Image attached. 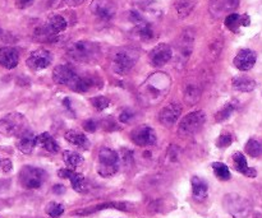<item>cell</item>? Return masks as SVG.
<instances>
[{
	"mask_svg": "<svg viewBox=\"0 0 262 218\" xmlns=\"http://www.w3.org/2000/svg\"><path fill=\"white\" fill-rule=\"evenodd\" d=\"M224 208L234 218H246L252 211L250 201L238 194H228L224 197Z\"/></svg>",
	"mask_w": 262,
	"mask_h": 218,
	"instance_id": "cell-5",
	"label": "cell"
},
{
	"mask_svg": "<svg viewBox=\"0 0 262 218\" xmlns=\"http://www.w3.org/2000/svg\"><path fill=\"white\" fill-rule=\"evenodd\" d=\"M36 146V137H33L32 133L26 132L19 137V140L17 143V148L25 155H30L32 153L33 148Z\"/></svg>",
	"mask_w": 262,
	"mask_h": 218,
	"instance_id": "cell-24",
	"label": "cell"
},
{
	"mask_svg": "<svg viewBox=\"0 0 262 218\" xmlns=\"http://www.w3.org/2000/svg\"><path fill=\"white\" fill-rule=\"evenodd\" d=\"M130 139L136 146H140V147L154 146L156 143L155 130L147 125H141L130 133Z\"/></svg>",
	"mask_w": 262,
	"mask_h": 218,
	"instance_id": "cell-10",
	"label": "cell"
},
{
	"mask_svg": "<svg viewBox=\"0 0 262 218\" xmlns=\"http://www.w3.org/2000/svg\"><path fill=\"white\" fill-rule=\"evenodd\" d=\"M133 117H135V112L130 111V110H125V111H123L120 114L119 120L122 123H124V124H128V123H130V120H133Z\"/></svg>",
	"mask_w": 262,
	"mask_h": 218,
	"instance_id": "cell-38",
	"label": "cell"
},
{
	"mask_svg": "<svg viewBox=\"0 0 262 218\" xmlns=\"http://www.w3.org/2000/svg\"><path fill=\"white\" fill-rule=\"evenodd\" d=\"M233 163H234V168L241 173L242 175L247 176V178H256L257 176V171L256 168L248 167L247 160H246L245 155L241 152H235L233 155Z\"/></svg>",
	"mask_w": 262,
	"mask_h": 218,
	"instance_id": "cell-19",
	"label": "cell"
},
{
	"mask_svg": "<svg viewBox=\"0 0 262 218\" xmlns=\"http://www.w3.org/2000/svg\"><path fill=\"white\" fill-rule=\"evenodd\" d=\"M105 208H117V209H122V211H127L128 204L125 203H104L100 204V206L94 207V208H89V209H81V211L76 212V214H79V216H86V214H91L94 212L101 211V209Z\"/></svg>",
	"mask_w": 262,
	"mask_h": 218,
	"instance_id": "cell-28",
	"label": "cell"
},
{
	"mask_svg": "<svg viewBox=\"0 0 262 218\" xmlns=\"http://www.w3.org/2000/svg\"><path fill=\"white\" fill-rule=\"evenodd\" d=\"M46 179V173L42 168L33 167V166H25L19 173V181L23 188L26 189H38L43 184Z\"/></svg>",
	"mask_w": 262,
	"mask_h": 218,
	"instance_id": "cell-7",
	"label": "cell"
},
{
	"mask_svg": "<svg viewBox=\"0 0 262 218\" xmlns=\"http://www.w3.org/2000/svg\"><path fill=\"white\" fill-rule=\"evenodd\" d=\"M235 109H237V105L233 104V102H229V104L225 105L222 110H219V111L216 112L215 119H216V122L219 123L225 122V120H228L230 116H232L233 112L235 111Z\"/></svg>",
	"mask_w": 262,
	"mask_h": 218,
	"instance_id": "cell-33",
	"label": "cell"
},
{
	"mask_svg": "<svg viewBox=\"0 0 262 218\" xmlns=\"http://www.w3.org/2000/svg\"><path fill=\"white\" fill-rule=\"evenodd\" d=\"M0 166H2V170L4 171V173H9L10 170H12V162H10L9 160H4L0 162Z\"/></svg>",
	"mask_w": 262,
	"mask_h": 218,
	"instance_id": "cell-41",
	"label": "cell"
},
{
	"mask_svg": "<svg viewBox=\"0 0 262 218\" xmlns=\"http://www.w3.org/2000/svg\"><path fill=\"white\" fill-rule=\"evenodd\" d=\"M90 102H91L92 106L95 107L96 110H99V111H102V110L107 109L110 105V101L106 99V97L104 96H96V97H92L91 100H90Z\"/></svg>",
	"mask_w": 262,
	"mask_h": 218,
	"instance_id": "cell-36",
	"label": "cell"
},
{
	"mask_svg": "<svg viewBox=\"0 0 262 218\" xmlns=\"http://www.w3.org/2000/svg\"><path fill=\"white\" fill-rule=\"evenodd\" d=\"M192 47H193V36L184 32L181 36V41L178 42V60L181 61V59H183L186 61L191 55Z\"/></svg>",
	"mask_w": 262,
	"mask_h": 218,
	"instance_id": "cell-21",
	"label": "cell"
},
{
	"mask_svg": "<svg viewBox=\"0 0 262 218\" xmlns=\"http://www.w3.org/2000/svg\"><path fill=\"white\" fill-rule=\"evenodd\" d=\"M182 114V106L179 104H170L164 107L159 115V120L165 128H171Z\"/></svg>",
	"mask_w": 262,
	"mask_h": 218,
	"instance_id": "cell-14",
	"label": "cell"
},
{
	"mask_svg": "<svg viewBox=\"0 0 262 218\" xmlns=\"http://www.w3.org/2000/svg\"><path fill=\"white\" fill-rule=\"evenodd\" d=\"M83 128L86 132H90V133H94L96 132L97 129V123L95 122V120H86V122L83 123Z\"/></svg>",
	"mask_w": 262,
	"mask_h": 218,
	"instance_id": "cell-39",
	"label": "cell"
},
{
	"mask_svg": "<svg viewBox=\"0 0 262 218\" xmlns=\"http://www.w3.org/2000/svg\"><path fill=\"white\" fill-rule=\"evenodd\" d=\"M232 86L238 92H252L256 88V82L247 76H238L233 78Z\"/></svg>",
	"mask_w": 262,
	"mask_h": 218,
	"instance_id": "cell-23",
	"label": "cell"
},
{
	"mask_svg": "<svg viewBox=\"0 0 262 218\" xmlns=\"http://www.w3.org/2000/svg\"><path fill=\"white\" fill-rule=\"evenodd\" d=\"M90 9L100 19L110 20L117 13V5L112 0H92Z\"/></svg>",
	"mask_w": 262,
	"mask_h": 218,
	"instance_id": "cell-11",
	"label": "cell"
},
{
	"mask_svg": "<svg viewBox=\"0 0 262 218\" xmlns=\"http://www.w3.org/2000/svg\"><path fill=\"white\" fill-rule=\"evenodd\" d=\"M53 191L55 194H63L64 191H66V188H64L63 185H55L53 188Z\"/></svg>",
	"mask_w": 262,
	"mask_h": 218,
	"instance_id": "cell-43",
	"label": "cell"
},
{
	"mask_svg": "<svg viewBox=\"0 0 262 218\" xmlns=\"http://www.w3.org/2000/svg\"><path fill=\"white\" fill-rule=\"evenodd\" d=\"M206 123V115L204 111H194L186 115L179 123L178 133L182 137H189L193 135L201 129Z\"/></svg>",
	"mask_w": 262,
	"mask_h": 218,
	"instance_id": "cell-6",
	"label": "cell"
},
{
	"mask_svg": "<svg viewBox=\"0 0 262 218\" xmlns=\"http://www.w3.org/2000/svg\"><path fill=\"white\" fill-rule=\"evenodd\" d=\"M256 60H257V54L255 51L251 50V49H243V50H241L235 55L233 63H234L237 69H239L242 71H247L251 70L255 66Z\"/></svg>",
	"mask_w": 262,
	"mask_h": 218,
	"instance_id": "cell-13",
	"label": "cell"
},
{
	"mask_svg": "<svg viewBox=\"0 0 262 218\" xmlns=\"http://www.w3.org/2000/svg\"><path fill=\"white\" fill-rule=\"evenodd\" d=\"M19 61V54L17 49L5 46L0 49V65L4 66L5 69H13L18 65Z\"/></svg>",
	"mask_w": 262,
	"mask_h": 218,
	"instance_id": "cell-16",
	"label": "cell"
},
{
	"mask_svg": "<svg viewBox=\"0 0 262 218\" xmlns=\"http://www.w3.org/2000/svg\"><path fill=\"white\" fill-rule=\"evenodd\" d=\"M84 0H64L67 5H71V7H77V5L82 4Z\"/></svg>",
	"mask_w": 262,
	"mask_h": 218,
	"instance_id": "cell-42",
	"label": "cell"
},
{
	"mask_svg": "<svg viewBox=\"0 0 262 218\" xmlns=\"http://www.w3.org/2000/svg\"><path fill=\"white\" fill-rule=\"evenodd\" d=\"M0 162H2V161H0Z\"/></svg>",
	"mask_w": 262,
	"mask_h": 218,
	"instance_id": "cell-44",
	"label": "cell"
},
{
	"mask_svg": "<svg viewBox=\"0 0 262 218\" xmlns=\"http://www.w3.org/2000/svg\"><path fill=\"white\" fill-rule=\"evenodd\" d=\"M136 32H137L138 37L142 38V40H145V41L151 40V38L154 37L152 27H151L150 23L145 19H143L142 22H140L136 25Z\"/></svg>",
	"mask_w": 262,
	"mask_h": 218,
	"instance_id": "cell-29",
	"label": "cell"
},
{
	"mask_svg": "<svg viewBox=\"0 0 262 218\" xmlns=\"http://www.w3.org/2000/svg\"><path fill=\"white\" fill-rule=\"evenodd\" d=\"M45 211L51 218H58L64 213V207L61 204L55 203V202H51V203H49L46 206Z\"/></svg>",
	"mask_w": 262,
	"mask_h": 218,
	"instance_id": "cell-35",
	"label": "cell"
},
{
	"mask_svg": "<svg viewBox=\"0 0 262 218\" xmlns=\"http://www.w3.org/2000/svg\"><path fill=\"white\" fill-rule=\"evenodd\" d=\"M138 60V53L135 49L123 47L114 54L112 60V69L119 76H125L136 65Z\"/></svg>",
	"mask_w": 262,
	"mask_h": 218,
	"instance_id": "cell-3",
	"label": "cell"
},
{
	"mask_svg": "<svg viewBox=\"0 0 262 218\" xmlns=\"http://www.w3.org/2000/svg\"><path fill=\"white\" fill-rule=\"evenodd\" d=\"M225 26H227L228 30H230L232 32H238L239 28L242 27H248L251 25V18L248 14H237V13H230L227 15L224 20Z\"/></svg>",
	"mask_w": 262,
	"mask_h": 218,
	"instance_id": "cell-18",
	"label": "cell"
},
{
	"mask_svg": "<svg viewBox=\"0 0 262 218\" xmlns=\"http://www.w3.org/2000/svg\"><path fill=\"white\" fill-rule=\"evenodd\" d=\"M67 27H68V23H67L66 18L61 17V15H53L46 22V25L37 31L38 37L41 38L43 36L46 40H49V38L54 37V36L59 35L63 31H66Z\"/></svg>",
	"mask_w": 262,
	"mask_h": 218,
	"instance_id": "cell-9",
	"label": "cell"
},
{
	"mask_svg": "<svg viewBox=\"0 0 262 218\" xmlns=\"http://www.w3.org/2000/svg\"><path fill=\"white\" fill-rule=\"evenodd\" d=\"M238 5H239V0H212L210 5V12L214 17H220L234 10Z\"/></svg>",
	"mask_w": 262,
	"mask_h": 218,
	"instance_id": "cell-17",
	"label": "cell"
},
{
	"mask_svg": "<svg viewBox=\"0 0 262 218\" xmlns=\"http://www.w3.org/2000/svg\"><path fill=\"white\" fill-rule=\"evenodd\" d=\"M232 142H233L232 135L228 134V133H223V134L220 135L219 138H217L216 146L219 148H227V147H229L230 144H232Z\"/></svg>",
	"mask_w": 262,
	"mask_h": 218,
	"instance_id": "cell-37",
	"label": "cell"
},
{
	"mask_svg": "<svg viewBox=\"0 0 262 218\" xmlns=\"http://www.w3.org/2000/svg\"><path fill=\"white\" fill-rule=\"evenodd\" d=\"M67 54L69 58L79 63H91L99 58L100 47L91 41L82 40L72 43L67 50Z\"/></svg>",
	"mask_w": 262,
	"mask_h": 218,
	"instance_id": "cell-1",
	"label": "cell"
},
{
	"mask_svg": "<svg viewBox=\"0 0 262 218\" xmlns=\"http://www.w3.org/2000/svg\"><path fill=\"white\" fill-rule=\"evenodd\" d=\"M173 56V50L168 43H159L148 54V59L152 66L160 68L168 64Z\"/></svg>",
	"mask_w": 262,
	"mask_h": 218,
	"instance_id": "cell-12",
	"label": "cell"
},
{
	"mask_svg": "<svg viewBox=\"0 0 262 218\" xmlns=\"http://www.w3.org/2000/svg\"><path fill=\"white\" fill-rule=\"evenodd\" d=\"M192 184V193L196 199H204L206 198L207 190H209V186H207L206 181L200 179L199 176H193L191 180Z\"/></svg>",
	"mask_w": 262,
	"mask_h": 218,
	"instance_id": "cell-26",
	"label": "cell"
},
{
	"mask_svg": "<svg viewBox=\"0 0 262 218\" xmlns=\"http://www.w3.org/2000/svg\"><path fill=\"white\" fill-rule=\"evenodd\" d=\"M66 139L71 143L74 147L82 148V150H89L90 148V140L87 139L86 135L83 133L78 132V130H68L66 133Z\"/></svg>",
	"mask_w": 262,
	"mask_h": 218,
	"instance_id": "cell-22",
	"label": "cell"
},
{
	"mask_svg": "<svg viewBox=\"0 0 262 218\" xmlns=\"http://www.w3.org/2000/svg\"><path fill=\"white\" fill-rule=\"evenodd\" d=\"M51 63H53V55L50 51L45 50V49H37V50L32 51L26 60L28 68L33 71L46 69Z\"/></svg>",
	"mask_w": 262,
	"mask_h": 218,
	"instance_id": "cell-8",
	"label": "cell"
},
{
	"mask_svg": "<svg viewBox=\"0 0 262 218\" xmlns=\"http://www.w3.org/2000/svg\"><path fill=\"white\" fill-rule=\"evenodd\" d=\"M17 3V7L20 8V9H25V8L31 7L33 4V0H15Z\"/></svg>",
	"mask_w": 262,
	"mask_h": 218,
	"instance_id": "cell-40",
	"label": "cell"
},
{
	"mask_svg": "<svg viewBox=\"0 0 262 218\" xmlns=\"http://www.w3.org/2000/svg\"><path fill=\"white\" fill-rule=\"evenodd\" d=\"M76 77L77 74L76 71L73 70V68H71L69 65H66V64L55 66L53 70L54 82L58 84H63V86L67 87H69V84L76 79Z\"/></svg>",
	"mask_w": 262,
	"mask_h": 218,
	"instance_id": "cell-15",
	"label": "cell"
},
{
	"mask_svg": "<svg viewBox=\"0 0 262 218\" xmlns=\"http://www.w3.org/2000/svg\"><path fill=\"white\" fill-rule=\"evenodd\" d=\"M193 3H191L189 0H178L176 3V8L179 17H186V15H188L192 12V9H193Z\"/></svg>",
	"mask_w": 262,
	"mask_h": 218,
	"instance_id": "cell-34",
	"label": "cell"
},
{
	"mask_svg": "<svg viewBox=\"0 0 262 218\" xmlns=\"http://www.w3.org/2000/svg\"><path fill=\"white\" fill-rule=\"evenodd\" d=\"M245 150H246V153H247L248 156H251V157L253 158L262 157V140L253 139L252 138V139H250L247 142Z\"/></svg>",
	"mask_w": 262,
	"mask_h": 218,
	"instance_id": "cell-31",
	"label": "cell"
},
{
	"mask_svg": "<svg viewBox=\"0 0 262 218\" xmlns=\"http://www.w3.org/2000/svg\"><path fill=\"white\" fill-rule=\"evenodd\" d=\"M58 175L60 176V178L69 179L72 183V188H73L76 191H78V193L79 191H83V188H84L83 175L74 173V171L69 170V168H61V170L58 171Z\"/></svg>",
	"mask_w": 262,
	"mask_h": 218,
	"instance_id": "cell-20",
	"label": "cell"
},
{
	"mask_svg": "<svg viewBox=\"0 0 262 218\" xmlns=\"http://www.w3.org/2000/svg\"><path fill=\"white\" fill-rule=\"evenodd\" d=\"M63 160L69 168H76L83 163V157L79 153L72 152V151H66L63 153Z\"/></svg>",
	"mask_w": 262,
	"mask_h": 218,
	"instance_id": "cell-30",
	"label": "cell"
},
{
	"mask_svg": "<svg viewBox=\"0 0 262 218\" xmlns=\"http://www.w3.org/2000/svg\"><path fill=\"white\" fill-rule=\"evenodd\" d=\"M27 130V119L19 112H10L0 119V133L5 137H20Z\"/></svg>",
	"mask_w": 262,
	"mask_h": 218,
	"instance_id": "cell-2",
	"label": "cell"
},
{
	"mask_svg": "<svg viewBox=\"0 0 262 218\" xmlns=\"http://www.w3.org/2000/svg\"><path fill=\"white\" fill-rule=\"evenodd\" d=\"M119 168V156L110 148H101L99 152V165L97 173L102 178H110L115 175Z\"/></svg>",
	"mask_w": 262,
	"mask_h": 218,
	"instance_id": "cell-4",
	"label": "cell"
},
{
	"mask_svg": "<svg viewBox=\"0 0 262 218\" xmlns=\"http://www.w3.org/2000/svg\"><path fill=\"white\" fill-rule=\"evenodd\" d=\"M36 144L41 146V147H42L43 150L48 151V152H51V153L59 152L58 143L55 142V139H54L49 133H41L38 137H36Z\"/></svg>",
	"mask_w": 262,
	"mask_h": 218,
	"instance_id": "cell-25",
	"label": "cell"
},
{
	"mask_svg": "<svg viewBox=\"0 0 262 218\" xmlns=\"http://www.w3.org/2000/svg\"><path fill=\"white\" fill-rule=\"evenodd\" d=\"M212 170H214L215 175H216V178L219 179V180L222 181H227L230 179V171H229V167H228L227 165H224V163L222 162H214L212 163Z\"/></svg>",
	"mask_w": 262,
	"mask_h": 218,
	"instance_id": "cell-32",
	"label": "cell"
},
{
	"mask_svg": "<svg viewBox=\"0 0 262 218\" xmlns=\"http://www.w3.org/2000/svg\"><path fill=\"white\" fill-rule=\"evenodd\" d=\"M94 86V81L87 77H79L77 76L76 79L69 84V88L74 92H79V93H86L91 87Z\"/></svg>",
	"mask_w": 262,
	"mask_h": 218,
	"instance_id": "cell-27",
	"label": "cell"
}]
</instances>
